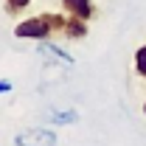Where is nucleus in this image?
<instances>
[{"label":"nucleus","mask_w":146,"mask_h":146,"mask_svg":"<svg viewBox=\"0 0 146 146\" xmlns=\"http://www.w3.org/2000/svg\"><path fill=\"white\" fill-rule=\"evenodd\" d=\"M65 28V17L62 14H36L14 25V36L20 39H48L51 34Z\"/></svg>","instance_id":"nucleus-1"},{"label":"nucleus","mask_w":146,"mask_h":146,"mask_svg":"<svg viewBox=\"0 0 146 146\" xmlns=\"http://www.w3.org/2000/svg\"><path fill=\"white\" fill-rule=\"evenodd\" d=\"M14 146H56V132L48 127L25 129V132L14 135Z\"/></svg>","instance_id":"nucleus-2"},{"label":"nucleus","mask_w":146,"mask_h":146,"mask_svg":"<svg viewBox=\"0 0 146 146\" xmlns=\"http://www.w3.org/2000/svg\"><path fill=\"white\" fill-rule=\"evenodd\" d=\"M36 51L48 59V65H73V62H76L65 48H59V45H54V42H45V39H39Z\"/></svg>","instance_id":"nucleus-3"},{"label":"nucleus","mask_w":146,"mask_h":146,"mask_svg":"<svg viewBox=\"0 0 146 146\" xmlns=\"http://www.w3.org/2000/svg\"><path fill=\"white\" fill-rule=\"evenodd\" d=\"M62 34L68 36V39H84V36H87V20L68 14V17H65V28H62Z\"/></svg>","instance_id":"nucleus-4"},{"label":"nucleus","mask_w":146,"mask_h":146,"mask_svg":"<svg viewBox=\"0 0 146 146\" xmlns=\"http://www.w3.org/2000/svg\"><path fill=\"white\" fill-rule=\"evenodd\" d=\"M62 9L68 14H73V17H82V20L93 17V0H62Z\"/></svg>","instance_id":"nucleus-5"},{"label":"nucleus","mask_w":146,"mask_h":146,"mask_svg":"<svg viewBox=\"0 0 146 146\" xmlns=\"http://www.w3.org/2000/svg\"><path fill=\"white\" fill-rule=\"evenodd\" d=\"M76 121H79L76 110H54V112H48V124L51 127H65V124H76Z\"/></svg>","instance_id":"nucleus-6"},{"label":"nucleus","mask_w":146,"mask_h":146,"mask_svg":"<svg viewBox=\"0 0 146 146\" xmlns=\"http://www.w3.org/2000/svg\"><path fill=\"white\" fill-rule=\"evenodd\" d=\"M135 70H138V73L146 79V45L135 51Z\"/></svg>","instance_id":"nucleus-7"},{"label":"nucleus","mask_w":146,"mask_h":146,"mask_svg":"<svg viewBox=\"0 0 146 146\" xmlns=\"http://www.w3.org/2000/svg\"><path fill=\"white\" fill-rule=\"evenodd\" d=\"M28 3H31V0H6V11H9V14H20Z\"/></svg>","instance_id":"nucleus-8"},{"label":"nucleus","mask_w":146,"mask_h":146,"mask_svg":"<svg viewBox=\"0 0 146 146\" xmlns=\"http://www.w3.org/2000/svg\"><path fill=\"white\" fill-rule=\"evenodd\" d=\"M11 87H14V84H11L9 79H0V96H3V93H11Z\"/></svg>","instance_id":"nucleus-9"},{"label":"nucleus","mask_w":146,"mask_h":146,"mask_svg":"<svg viewBox=\"0 0 146 146\" xmlns=\"http://www.w3.org/2000/svg\"><path fill=\"white\" fill-rule=\"evenodd\" d=\"M143 115H146V101H143Z\"/></svg>","instance_id":"nucleus-10"}]
</instances>
